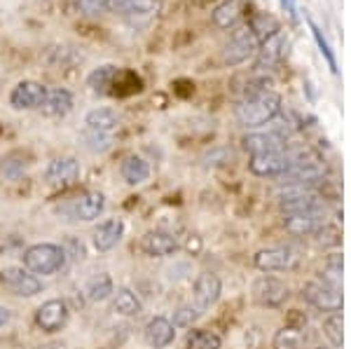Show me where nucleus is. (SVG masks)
Returning a JSON list of instances; mask_svg holds the SVG:
<instances>
[{"mask_svg":"<svg viewBox=\"0 0 351 349\" xmlns=\"http://www.w3.org/2000/svg\"><path fill=\"white\" fill-rule=\"evenodd\" d=\"M45 92H47V87H45L43 82L21 80V82H16L12 87V92H10V106H12V110L16 112L38 110L45 99Z\"/></svg>","mask_w":351,"mask_h":349,"instance_id":"nucleus-11","label":"nucleus"},{"mask_svg":"<svg viewBox=\"0 0 351 349\" xmlns=\"http://www.w3.org/2000/svg\"><path fill=\"white\" fill-rule=\"evenodd\" d=\"M284 47H286V38L281 31L271 33V36L260 45L258 54H256V71L258 73H265V71H271L276 64L281 61L284 56Z\"/></svg>","mask_w":351,"mask_h":349,"instance_id":"nucleus-22","label":"nucleus"},{"mask_svg":"<svg viewBox=\"0 0 351 349\" xmlns=\"http://www.w3.org/2000/svg\"><path fill=\"white\" fill-rule=\"evenodd\" d=\"M260 45H263V38L253 31L251 24H243L237 28L234 33L230 36V40L225 43L223 47V61L228 66H239V64H246L248 59L258 54Z\"/></svg>","mask_w":351,"mask_h":349,"instance_id":"nucleus-4","label":"nucleus"},{"mask_svg":"<svg viewBox=\"0 0 351 349\" xmlns=\"http://www.w3.org/2000/svg\"><path fill=\"white\" fill-rule=\"evenodd\" d=\"M120 173L124 178V183L136 188V185H143L148 181L152 171H150L148 160H143L141 155H127L120 165Z\"/></svg>","mask_w":351,"mask_h":349,"instance_id":"nucleus-25","label":"nucleus"},{"mask_svg":"<svg viewBox=\"0 0 351 349\" xmlns=\"http://www.w3.org/2000/svg\"><path fill=\"white\" fill-rule=\"evenodd\" d=\"M0 286L16 298H33L45 289L40 277L31 274L26 267H5L0 272Z\"/></svg>","mask_w":351,"mask_h":349,"instance_id":"nucleus-8","label":"nucleus"},{"mask_svg":"<svg viewBox=\"0 0 351 349\" xmlns=\"http://www.w3.org/2000/svg\"><path fill=\"white\" fill-rule=\"evenodd\" d=\"M288 167H291V153H288V148L274 150V153L253 155L251 162H248L251 173L263 176V178H279Z\"/></svg>","mask_w":351,"mask_h":349,"instance_id":"nucleus-14","label":"nucleus"},{"mask_svg":"<svg viewBox=\"0 0 351 349\" xmlns=\"http://www.w3.org/2000/svg\"><path fill=\"white\" fill-rule=\"evenodd\" d=\"M279 209L286 216H295V213H311V211H326L321 197L311 188H291V185H281L279 190Z\"/></svg>","mask_w":351,"mask_h":349,"instance_id":"nucleus-6","label":"nucleus"},{"mask_svg":"<svg viewBox=\"0 0 351 349\" xmlns=\"http://www.w3.org/2000/svg\"><path fill=\"white\" fill-rule=\"evenodd\" d=\"M274 349H300L304 345V335L302 328L298 326H284L274 333V340H271Z\"/></svg>","mask_w":351,"mask_h":349,"instance_id":"nucleus-30","label":"nucleus"},{"mask_svg":"<svg viewBox=\"0 0 351 349\" xmlns=\"http://www.w3.org/2000/svg\"><path fill=\"white\" fill-rule=\"evenodd\" d=\"M248 10V0H223L216 10H213V24L218 28H237L243 21Z\"/></svg>","mask_w":351,"mask_h":349,"instance_id":"nucleus-23","label":"nucleus"},{"mask_svg":"<svg viewBox=\"0 0 351 349\" xmlns=\"http://www.w3.org/2000/svg\"><path fill=\"white\" fill-rule=\"evenodd\" d=\"M223 340L218 333L206 328H192L188 337H185V349H220Z\"/></svg>","mask_w":351,"mask_h":349,"instance_id":"nucleus-29","label":"nucleus"},{"mask_svg":"<svg viewBox=\"0 0 351 349\" xmlns=\"http://www.w3.org/2000/svg\"><path fill=\"white\" fill-rule=\"evenodd\" d=\"M202 314L204 312L195 305V302H188V305H180L178 309H176L171 324H173V328H192V326L199 322Z\"/></svg>","mask_w":351,"mask_h":349,"instance_id":"nucleus-32","label":"nucleus"},{"mask_svg":"<svg viewBox=\"0 0 351 349\" xmlns=\"http://www.w3.org/2000/svg\"><path fill=\"white\" fill-rule=\"evenodd\" d=\"M328 225L326 211H311V213H295V216L284 218V228L295 237H314Z\"/></svg>","mask_w":351,"mask_h":349,"instance_id":"nucleus-18","label":"nucleus"},{"mask_svg":"<svg viewBox=\"0 0 351 349\" xmlns=\"http://www.w3.org/2000/svg\"><path fill=\"white\" fill-rule=\"evenodd\" d=\"M302 298L311 307L321 309V312H342V305H344L342 289L328 284L324 279L309 281V284L302 289Z\"/></svg>","mask_w":351,"mask_h":349,"instance_id":"nucleus-7","label":"nucleus"},{"mask_svg":"<svg viewBox=\"0 0 351 349\" xmlns=\"http://www.w3.org/2000/svg\"><path fill=\"white\" fill-rule=\"evenodd\" d=\"M160 0H106V12L122 16L134 26L150 24L160 12Z\"/></svg>","mask_w":351,"mask_h":349,"instance_id":"nucleus-5","label":"nucleus"},{"mask_svg":"<svg viewBox=\"0 0 351 349\" xmlns=\"http://www.w3.org/2000/svg\"><path fill=\"white\" fill-rule=\"evenodd\" d=\"M117 75H120V69H117L115 64L96 66L87 75V87L92 89L94 94H106V92H110V87L117 82Z\"/></svg>","mask_w":351,"mask_h":349,"instance_id":"nucleus-26","label":"nucleus"},{"mask_svg":"<svg viewBox=\"0 0 351 349\" xmlns=\"http://www.w3.org/2000/svg\"><path fill=\"white\" fill-rule=\"evenodd\" d=\"M243 148L246 153L263 155V153H274V150L286 148V134L281 129H271V132H253L243 139Z\"/></svg>","mask_w":351,"mask_h":349,"instance_id":"nucleus-20","label":"nucleus"},{"mask_svg":"<svg viewBox=\"0 0 351 349\" xmlns=\"http://www.w3.org/2000/svg\"><path fill=\"white\" fill-rule=\"evenodd\" d=\"M77 12L84 16H99L106 12V0H77Z\"/></svg>","mask_w":351,"mask_h":349,"instance_id":"nucleus-34","label":"nucleus"},{"mask_svg":"<svg viewBox=\"0 0 351 349\" xmlns=\"http://www.w3.org/2000/svg\"><path fill=\"white\" fill-rule=\"evenodd\" d=\"M36 349H66V342H47V345H40Z\"/></svg>","mask_w":351,"mask_h":349,"instance_id":"nucleus-37","label":"nucleus"},{"mask_svg":"<svg viewBox=\"0 0 351 349\" xmlns=\"http://www.w3.org/2000/svg\"><path fill=\"white\" fill-rule=\"evenodd\" d=\"M106 211V195L99 190H87L77 197H71L59 206V213L73 223H92Z\"/></svg>","mask_w":351,"mask_h":349,"instance_id":"nucleus-3","label":"nucleus"},{"mask_svg":"<svg viewBox=\"0 0 351 349\" xmlns=\"http://www.w3.org/2000/svg\"><path fill=\"white\" fill-rule=\"evenodd\" d=\"M80 139H82L84 148H87L89 153H108V150L112 148V141H115V136H106V134L84 132V129H80Z\"/></svg>","mask_w":351,"mask_h":349,"instance_id":"nucleus-33","label":"nucleus"},{"mask_svg":"<svg viewBox=\"0 0 351 349\" xmlns=\"http://www.w3.org/2000/svg\"><path fill=\"white\" fill-rule=\"evenodd\" d=\"M124 237V221L122 218H106L94 228L92 232V244L96 251L106 253L110 249H115Z\"/></svg>","mask_w":351,"mask_h":349,"instance_id":"nucleus-19","label":"nucleus"},{"mask_svg":"<svg viewBox=\"0 0 351 349\" xmlns=\"http://www.w3.org/2000/svg\"><path fill=\"white\" fill-rule=\"evenodd\" d=\"M220 293H223V281H220L218 274H213V272L197 274L195 286H192V300H195V305L199 307L202 312H206V309H211L216 305L220 300Z\"/></svg>","mask_w":351,"mask_h":349,"instance_id":"nucleus-15","label":"nucleus"},{"mask_svg":"<svg viewBox=\"0 0 351 349\" xmlns=\"http://www.w3.org/2000/svg\"><path fill=\"white\" fill-rule=\"evenodd\" d=\"M21 263H24L21 267H26L36 277H52L66 267L68 256L64 246L52 244V241H40V244L28 246L21 256Z\"/></svg>","mask_w":351,"mask_h":349,"instance_id":"nucleus-2","label":"nucleus"},{"mask_svg":"<svg viewBox=\"0 0 351 349\" xmlns=\"http://www.w3.org/2000/svg\"><path fill=\"white\" fill-rule=\"evenodd\" d=\"M324 335L330 340L332 347H342L344 342V317L342 312H330L324 319Z\"/></svg>","mask_w":351,"mask_h":349,"instance_id":"nucleus-31","label":"nucleus"},{"mask_svg":"<svg viewBox=\"0 0 351 349\" xmlns=\"http://www.w3.org/2000/svg\"><path fill=\"white\" fill-rule=\"evenodd\" d=\"M80 162L75 157H54L45 167V181L52 188H68L80 178Z\"/></svg>","mask_w":351,"mask_h":349,"instance_id":"nucleus-12","label":"nucleus"},{"mask_svg":"<svg viewBox=\"0 0 351 349\" xmlns=\"http://www.w3.org/2000/svg\"><path fill=\"white\" fill-rule=\"evenodd\" d=\"M309 26H311V33H314V38H316V45H319V47H321V54H324V56H326V59H328V64H330V69H332V71H337V64H335V56H332V52H330V47H328L326 38H324V36H321V31H319V28H316L314 24H309Z\"/></svg>","mask_w":351,"mask_h":349,"instance_id":"nucleus-35","label":"nucleus"},{"mask_svg":"<svg viewBox=\"0 0 351 349\" xmlns=\"http://www.w3.org/2000/svg\"><path fill=\"white\" fill-rule=\"evenodd\" d=\"M143 335H145V342H148L152 349H164L176 340V328H173L171 319L152 317L150 322L145 324Z\"/></svg>","mask_w":351,"mask_h":349,"instance_id":"nucleus-24","label":"nucleus"},{"mask_svg":"<svg viewBox=\"0 0 351 349\" xmlns=\"http://www.w3.org/2000/svg\"><path fill=\"white\" fill-rule=\"evenodd\" d=\"M112 312L120 314V317H138L143 312V302L141 298L134 293L132 289H117L112 293Z\"/></svg>","mask_w":351,"mask_h":349,"instance_id":"nucleus-27","label":"nucleus"},{"mask_svg":"<svg viewBox=\"0 0 351 349\" xmlns=\"http://www.w3.org/2000/svg\"><path fill=\"white\" fill-rule=\"evenodd\" d=\"M12 317H14V314L10 312L8 307H0V326H8L10 322H12Z\"/></svg>","mask_w":351,"mask_h":349,"instance_id":"nucleus-36","label":"nucleus"},{"mask_svg":"<svg viewBox=\"0 0 351 349\" xmlns=\"http://www.w3.org/2000/svg\"><path fill=\"white\" fill-rule=\"evenodd\" d=\"M298 261V253L291 246H271V249H263L256 253L253 263L260 272H281V269L293 267Z\"/></svg>","mask_w":351,"mask_h":349,"instance_id":"nucleus-17","label":"nucleus"},{"mask_svg":"<svg viewBox=\"0 0 351 349\" xmlns=\"http://www.w3.org/2000/svg\"><path fill=\"white\" fill-rule=\"evenodd\" d=\"M73 108H75V97H73L71 89L47 87V92H45V99H43L38 112L45 115V117H49V120H64V117L71 115Z\"/></svg>","mask_w":351,"mask_h":349,"instance_id":"nucleus-13","label":"nucleus"},{"mask_svg":"<svg viewBox=\"0 0 351 349\" xmlns=\"http://www.w3.org/2000/svg\"><path fill=\"white\" fill-rule=\"evenodd\" d=\"M138 246L148 258H169L180 249L178 237L173 232H167V230H150V232H145L141 237Z\"/></svg>","mask_w":351,"mask_h":349,"instance_id":"nucleus-16","label":"nucleus"},{"mask_svg":"<svg viewBox=\"0 0 351 349\" xmlns=\"http://www.w3.org/2000/svg\"><path fill=\"white\" fill-rule=\"evenodd\" d=\"M251 291H253V300H256L260 307H269V309L281 307L288 300V296H291V289H288L286 281L269 277V274L258 277L253 281Z\"/></svg>","mask_w":351,"mask_h":349,"instance_id":"nucleus-10","label":"nucleus"},{"mask_svg":"<svg viewBox=\"0 0 351 349\" xmlns=\"http://www.w3.org/2000/svg\"><path fill=\"white\" fill-rule=\"evenodd\" d=\"M281 112V97L271 89V82L267 77L246 84L243 97L234 106V115L241 127L246 129H260L276 120Z\"/></svg>","mask_w":351,"mask_h":349,"instance_id":"nucleus-1","label":"nucleus"},{"mask_svg":"<svg viewBox=\"0 0 351 349\" xmlns=\"http://www.w3.org/2000/svg\"><path fill=\"white\" fill-rule=\"evenodd\" d=\"M84 293H87V300H92V302L108 300V298H112V293H115L112 277H110V274H106V272L94 274V277L84 284Z\"/></svg>","mask_w":351,"mask_h":349,"instance_id":"nucleus-28","label":"nucleus"},{"mask_svg":"<svg viewBox=\"0 0 351 349\" xmlns=\"http://www.w3.org/2000/svg\"><path fill=\"white\" fill-rule=\"evenodd\" d=\"M33 319H36V326L43 333L54 335L68 324V319H71V307H68V302L64 298H52V300L43 302V305L36 309V317Z\"/></svg>","mask_w":351,"mask_h":349,"instance_id":"nucleus-9","label":"nucleus"},{"mask_svg":"<svg viewBox=\"0 0 351 349\" xmlns=\"http://www.w3.org/2000/svg\"><path fill=\"white\" fill-rule=\"evenodd\" d=\"M311 349H328V347H311Z\"/></svg>","mask_w":351,"mask_h":349,"instance_id":"nucleus-38","label":"nucleus"},{"mask_svg":"<svg viewBox=\"0 0 351 349\" xmlns=\"http://www.w3.org/2000/svg\"><path fill=\"white\" fill-rule=\"evenodd\" d=\"M84 132H94V134H106V136H115L117 129H120V115L112 108H92L84 115Z\"/></svg>","mask_w":351,"mask_h":349,"instance_id":"nucleus-21","label":"nucleus"}]
</instances>
